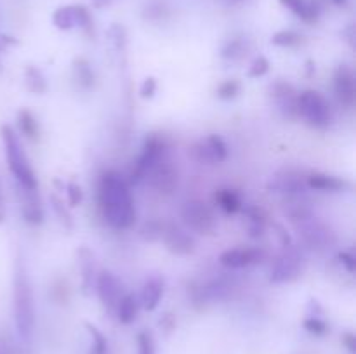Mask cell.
<instances>
[{
    "label": "cell",
    "instance_id": "cell-17",
    "mask_svg": "<svg viewBox=\"0 0 356 354\" xmlns=\"http://www.w3.org/2000/svg\"><path fill=\"white\" fill-rule=\"evenodd\" d=\"M273 96L277 99L278 108H280L282 113L289 118L298 117V96L294 87L289 85V83H275L273 87Z\"/></svg>",
    "mask_w": 356,
    "mask_h": 354
},
{
    "label": "cell",
    "instance_id": "cell-32",
    "mask_svg": "<svg viewBox=\"0 0 356 354\" xmlns=\"http://www.w3.org/2000/svg\"><path fill=\"white\" fill-rule=\"evenodd\" d=\"M268 71H270V61H268L266 58H263V56H259V58L252 62L249 71H247V76H249V78H259V76L266 75Z\"/></svg>",
    "mask_w": 356,
    "mask_h": 354
},
{
    "label": "cell",
    "instance_id": "cell-38",
    "mask_svg": "<svg viewBox=\"0 0 356 354\" xmlns=\"http://www.w3.org/2000/svg\"><path fill=\"white\" fill-rule=\"evenodd\" d=\"M139 92H141V97H145V99H152L156 92V80L153 78V76H148V78L143 82L141 90H139Z\"/></svg>",
    "mask_w": 356,
    "mask_h": 354
},
{
    "label": "cell",
    "instance_id": "cell-13",
    "mask_svg": "<svg viewBox=\"0 0 356 354\" xmlns=\"http://www.w3.org/2000/svg\"><path fill=\"white\" fill-rule=\"evenodd\" d=\"M160 236L163 238L167 250L176 255H190L195 252V239L179 226L169 224L165 229H162Z\"/></svg>",
    "mask_w": 356,
    "mask_h": 354
},
{
    "label": "cell",
    "instance_id": "cell-5",
    "mask_svg": "<svg viewBox=\"0 0 356 354\" xmlns=\"http://www.w3.org/2000/svg\"><path fill=\"white\" fill-rule=\"evenodd\" d=\"M181 217L186 228L197 235L211 236L218 231V217L214 210L202 200H190L183 205Z\"/></svg>",
    "mask_w": 356,
    "mask_h": 354
},
{
    "label": "cell",
    "instance_id": "cell-7",
    "mask_svg": "<svg viewBox=\"0 0 356 354\" xmlns=\"http://www.w3.org/2000/svg\"><path fill=\"white\" fill-rule=\"evenodd\" d=\"M298 229L306 245H308L309 248L316 250V252L329 250L330 246L336 245L337 242L336 233H334L325 222L318 221V219L313 217V215L302 219V221H298Z\"/></svg>",
    "mask_w": 356,
    "mask_h": 354
},
{
    "label": "cell",
    "instance_id": "cell-22",
    "mask_svg": "<svg viewBox=\"0 0 356 354\" xmlns=\"http://www.w3.org/2000/svg\"><path fill=\"white\" fill-rule=\"evenodd\" d=\"M216 203L226 212V214H236L243 208V200L236 189H219L216 191Z\"/></svg>",
    "mask_w": 356,
    "mask_h": 354
},
{
    "label": "cell",
    "instance_id": "cell-12",
    "mask_svg": "<svg viewBox=\"0 0 356 354\" xmlns=\"http://www.w3.org/2000/svg\"><path fill=\"white\" fill-rule=\"evenodd\" d=\"M97 295L104 307L115 311L118 301L125 295L124 283L111 271H101V274L97 276Z\"/></svg>",
    "mask_w": 356,
    "mask_h": 354
},
{
    "label": "cell",
    "instance_id": "cell-1",
    "mask_svg": "<svg viewBox=\"0 0 356 354\" xmlns=\"http://www.w3.org/2000/svg\"><path fill=\"white\" fill-rule=\"evenodd\" d=\"M101 214L115 229H131L136 222V205L127 180L117 172L108 170L101 176L97 191Z\"/></svg>",
    "mask_w": 356,
    "mask_h": 354
},
{
    "label": "cell",
    "instance_id": "cell-14",
    "mask_svg": "<svg viewBox=\"0 0 356 354\" xmlns=\"http://www.w3.org/2000/svg\"><path fill=\"white\" fill-rule=\"evenodd\" d=\"M334 90H336L337 99L341 104L351 108L355 104L356 96V83H355V73L348 65H341L334 73Z\"/></svg>",
    "mask_w": 356,
    "mask_h": 354
},
{
    "label": "cell",
    "instance_id": "cell-41",
    "mask_svg": "<svg viewBox=\"0 0 356 354\" xmlns=\"http://www.w3.org/2000/svg\"><path fill=\"white\" fill-rule=\"evenodd\" d=\"M3 219H6V200H3L2 184H0V222H3Z\"/></svg>",
    "mask_w": 356,
    "mask_h": 354
},
{
    "label": "cell",
    "instance_id": "cell-25",
    "mask_svg": "<svg viewBox=\"0 0 356 354\" xmlns=\"http://www.w3.org/2000/svg\"><path fill=\"white\" fill-rule=\"evenodd\" d=\"M17 125H19L21 132H23L28 139H31V141L38 139V134H40V130H38V121L30 111L21 110L19 113H17Z\"/></svg>",
    "mask_w": 356,
    "mask_h": 354
},
{
    "label": "cell",
    "instance_id": "cell-8",
    "mask_svg": "<svg viewBox=\"0 0 356 354\" xmlns=\"http://www.w3.org/2000/svg\"><path fill=\"white\" fill-rule=\"evenodd\" d=\"M302 267H305V259L299 253L298 248L292 245L285 246L284 253L275 260L273 267H271L270 281L273 283H289L301 276Z\"/></svg>",
    "mask_w": 356,
    "mask_h": 354
},
{
    "label": "cell",
    "instance_id": "cell-30",
    "mask_svg": "<svg viewBox=\"0 0 356 354\" xmlns=\"http://www.w3.org/2000/svg\"><path fill=\"white\" fill-rule=\"evenodd\" d=\"M302 326H305L309 333H313V335H325V333L329 332L327 323L323 321L322 318H318V316H309V318H306L305 321H302Z\"/></svg>",
    "mask_w": 356,
    "mask_h": 354
},
{
    "label": "cell",
    "instance_id": "cell-10",
    "mask_svg": "<svg viewBox=\"0 0 356 354\" xmlns=\"http://www.w3.org/2000/svg\"><path fill=\"white\" fill-rule=\"evenodd\" d=\"M146 180H149V186L162 194H172L177 189L179 184V172L176 165L172 163L169 155L163 156L146 176Z\"/></svg>",
    "mask_w": 356,
    "mask_h": 354
},
{
    "label": "cell",
    "instance_id": "cell-29",
    "mask_svg": "<svg viewBox=\"0 0 356 354\" xmlns=\"http://www.w3.org/2000/svg\"><path fill=\"white\" fill-rule=\"evenodd\" d=\"M75 75H76V78H79L80 85L82 87H92L94 85V71L86 59H79V61L75 62Z\"/></svg>",
    "mask_w": 356,
    "mask_h": 354
},
{
    "label": "cell",
    "instance_id": "cell-42",
    "mask_svg": "<svg viewBox=\"0 0 356 354\" xmlns=\"http://www.w3.org/2000/svg\"><path fill=\"white\" fill-rule=\"evenodd\" d=\"M111 0H94V6L96 7H104V6H108V3H110Z\"/></svg>",
    "mask_w": 356,
    "mask_h": 354
},
{
    "label": "cell",
    "instance_id": "cell-34",
    "mask_svg": "<svg viewBox=\"0 0 356 354\" xmlns=\"http://www.w3.org/2000/svg\"><path fill=\"white\" fill-rule=\"evenodd\" d=\"M66 189V198H68V203L72 205V207H76V205L82 203V187L79 186L76 183H68L65 186Z\"/></svg>",
    "mask_w": 356,
    "mask_h": 354
},
{
    "label": "cell",
    "instance_id": "cell-16",
    "mask_svg": "<svg viewBox=\"0 0 356 354\" xmlns=\"http://www.w3.org/2000/svg\"><path fill=\"white\" fill-rule=\"evenodd\" d=\"M163 290H165V283L160 276H152L145 281L141 290V297H139V305L146 311H155L159 307L160 301L163 297Z\"/></svg>",
    "mask_w": 356,
    "mask_h": 354
},
{
    "label": "cell",
    "instance_id": "cell-31",
    "mask_svg": "<svg viewBox=\"0 0 356 354\" xmlns=\"http://www.w3.org/2000/svg\"><path fill=\"white\" fill-rule=\"evenodd\" d=\"M238 92H240L238 80H225V82L218 87V97H221V99H233V97L238 96Z\"/></svg>",
    "mask_w": 356,
    "mask_h": 354
},
{
    "label": "cell",
    "instance_id": "cell-23",
    "mask_svg": "<svg viewBox=\"0 0 356 354\" xmlns=\"http://www.w3.org/2000/svg\"><path fill=\"white\" fill-rule=\"evenodd\" d=\"M52 23L59 30H72L76 26V10L75 6H63L52 14Z\"/></svg>",
    "mask_w": 356,
    "mask_h": 354
},
{
    "label": "cell",
    "instance_id": "cell-35",
    "mask_svg": "<svg viewBox=\"0 0 356 354\" xmlns=\"http://www.w3.org/2000/svg\"><path fill=\"white\" fill-rule=\"evenodd\" d=\"M51 203H52V207H54L56 214H58L59 219H61L63 224H66V226H68V228H72V226H73L72 215L68 214V210H66V208H65L63 201L59 200V198L56 196V194H52V196H51Z\"/></svg>",
    "mask_w": 356,
    "mask_h": 354
},
{
    "label": "cell",
    "instance_id": "cell-19",
    "mask_svg": "<svg viewBox=\"0 0 356 354\" xmlns=\"http://www.w3.org/2000/svg\"><path fill=\"white\" fill-rule=\"evenodd\" d=\"M285 7L306 23H315L320 16L318 0H280Z\"/></svg>",
    "mask_w": 356,
    "mask_h": 354
},
{
    "label": "cell",
    "instance_id": "cell-21",
    "mask_svg": "<svg viewBox=\"0 0 356 354\" xmlns=\"http://www.w3.org/2000/svg\"><path fill=\"white\" fill-rule=\"evenodd\" d=\"M245 217H247V231L250 236L257 238V236H263L266 231V226L270 224L268 221L266 210H263L261 207H249L245 208Z\"/></svg>",
    "mask_w": 356,
    "mask_h": 354
},
{
    "label": "cell",
    "instance_id": "cell-20",
    "mask_svg": "<svg viewBox=\"0 0 356 354\" xmlns=\"http://www.w3.org/2000/svg\"><path fill=\"white\" fill-rule=\"evenodd\" d=\"M139 312V301L132 294H125L124 297L118 301L117 307H115V314L122 325H131L134 319L138 318Z\"/></svg>",
    "mask_w": 356,
    "mask_h": 354
},
{
    "label": "cell",
    "instance_id": "cell-27",
    "mask_svg": "<svg viewBox=\"0 0 356 354\" xmlns=\"http://www.w3.org/2000/svg\"><path fill=\"white\" fill-rule=\"evenodd\" d=\"M86 328L90 335V354H108V340L101 330L90 323H86Z\"/></svg>",
    "mask_w": 356,
    "mask_h": 354
},
{
    "label": "cell",
    "instance_id": "cell-36",
    "mask_svg": "<svg viewBox=\"0 0 356 354\" xmlns=\"http://www.w3.org/2000/svg\"><path fill=\"white\" fill-rule=\"evenodd\" d=\"M243 52H245V47H243V40H232L225 49H222V56L229 59L242 58Z\"/></svg>",
    "mask_w": 356,
    "mask_h": 354
},
{
    "label": "cell",
    "instance_id": "cell-11",
    "mask_svg": "<svg viewBox=\"0 0 356 354\" xmlns=\"http://www.w3.org/2000/svg\"><path fill=\"white\" fill-rule=\"evenodd\" d=\"M266 253L257 246H236L228 248L219 255V262L228 269H242V267L254 266V264L263 262Z\"/></svg>",
    "mask_w": 356,
    "mask_h": 354
},
{
    "label": "cell",
    "instance_id": "cell-40",
    "mask_svg": "<svg viewBox=\"0 0 356 354\" xmlns=\"http://www.w3.org/2000/svg\"><path fill=\"white\" fill-rule=\"evenodd\" d=\"M355 342H356V340H355V335H353V333H350V332L344 333V335H343V344H344V346L348 347V349L351 351V353H355V351H356Z\"/></svg>",
    "mask_w": 356,
    "mask_h": 354
},
{
    "label": "cell",
    "instance_id": "cell-28",
    "mask_svg": "<svg viewBox=\"0 0 356 354\" xmlns=\"http://www.w3.org/2000/svg\"><path fill=\"white\" fill-rule=\"evenodd\" d=\"M302 42V37L294 30H282L271 37V44L278 45V47H294Z\"/></svg>",
    "mask_w": 356,
    "mask_h": 354
},
{
    "label": "cell",
    "instance_id": "cell-33",
    "mask_svg": "<svg viewBox=\"0 0 356 354\" xmlns=\"http://www.w3.org/2000/svg\"><path fill=\"white\" fill-rule=\"evenodd\" d=\"M138 354H155V340L152 333L141 332L138 335Z\"/></svg>",
    "mask_w": 356,
    "mask_h": 354
},
{
    "label": "cell",
    "instance_id": "cell-3",
    "mask_svg": "<svg viewBox=\"0 0 356 354\" xmlns=\"http://www.w3.org/2000/svg\"><path fill=\"white\" fill-rule=\"evenodd\" d=\"M0 134H2L7 167H9L10 174L16 179L17 186L26 187V189H37V176H35L33 167H31L30 160H28L26 153H24L19 137L16 135L14 128L9 127V125H2Z\"/></svg>",
    "mask_w": 356,
    "mask_h": 354
},
{
    "label": "cell",
    "instance_id": "cell-9",
    "mask_svg": "<svg viewBox=\"0 0 356 354\" xmlns=\"http://www.w3.org/2000/svg\"><path fill=\"white\" fill-rule=\"evenodd\" d=\"M188 155L197 163H207V165H216L228 158V146L225 139L218 134H211L205 139L195 142L190 148Z\"/></svg>",
    "mask_w": 356,
    "mask_h": 354
},
{
    "label": "cell",
    "instance_id": "cell-24",
    "mask_svg": "<svg viewBox=\"0 0 356 354\" xmlns=\"http://www.w3.org/2000/svg\"><path fill=\"white\" fill-rule=\"evenodd\" d=\"M79 266H80V273H82L83 288H89L94 280V255L87 248H80Z\"/></svg>",
    "mask_w": 356,
    "mask_h": 354
},
{
    "label": "cell",
    "instance_id": "cell-37",
    "mask_svg": "<svg viewBox=\"0 0 356 354\" xmlns=\"http://www.w3.org/2000/svg\"><path fill=\"white\" fill-rule=\"evenodd\" d=\"M75 10H76V26L89 31L90 28H92V17H90L89 10H87L83 6H75Z\"/></svg>",
    "mask_w": 356,
    "mask_h": 354
},
{
    "label": "cell",
    "instance_id": "cell-18",
    "mask_svg": "<svg viewBox=\"0 0 356 354\" xmlns=\"http://www.w3.org/2000/svg\"><path fill=\"white\" fill-rule=\"evenodd\" d=\"M306 186L315 191H327V193L330 191V193H336V191L346 189L350 186V183L337 176H330V174L313 172L306 177Z\"/></svg>",
    "mask_w": 356,
    "mask_h": 354
},
{
    "label": "cell",
    "instance_id": "cell-4",
    "mask_svg": "<svg viewBox=\"0 0 356 354\" xmlns=\"http://www.w3.org/2000/svg\"><path fill=\"white\" fill-rule=\"evenodd\" d=\"M298 117L305 118L312 127L325 128L332 121V108L318 90H302L298 96Z\"/></svg>",
    "mask_w": 356,
    "mask_h": 354
},
{
    "label": "cell",
    "instance_id": "cell-2",
    "mask_svg": "<svg viewBox=\"0 0 356 354\" xmlns=\"http://www.w3.org/2000/svg\"><path fill=\"white\" fill-rule=\"evenodd\" d=\"M14 323L16 332L23 342H30L35 328V298L30 278L21 262L14 271Z\"/></svg>",
    "mask_w": 356,
    "mask_h": 354
},
{
    "label": "cell",
    "instance_id": "cell-26",
    "mask_svg": "<svg viewBox=\"0 0 356 354\" xmlns=\"http://www.w3.org/2000/svg\"><path fill=\"white\" fill-rule=\"evenodd\" d=\"M24 80H26V87L31 92L42 94L47 90V82H45L44 75L38 68L35 66H28L26 71H24Z\"/></svg>",
    "mask_w": 356,
    "mask_h": 354
},
{
    "label": "cell",
    "instance_id": "cell-39",
    "mask_svg": "<svg viewBox=\"0 0 356 354\" xmlns=\"http://www.w3.org/2000/svg\"><path fill=\"white\" fill-rule=\"evenodd\" d=\"M339 260H341V264H344V266H346V269L350 271V273H355V257L351 255L350 252H341Z\"/></svg>",
    "mask_w": 356,
    "mask_h": 354
},
{
    "label": "cell",
    "instance_id": "cell-43",
    "mask_svg": "<svg viewBox=\"0 0 356 354\" xmlns=\"http://www.w3.org/2000/svg\"><path fill=\"white\" fill-rule=\"evenodd\" d=\"M330 2H332V3H336L337 7H343V6H346V3H348V0H330Z\"/></svg>",
    "mask_w": 356,
    "mask_h": 354
},
{
    "label": "cell",
    "instance_id": "cell-15",
    "mask_svg": "<svg viewBox=\"0 0 356 354\" xmlns=\"http://www.w3.org/2000/svg\"><path fill=\"white\" fill-rule=\"evenodd\" d=\"M17 189L23 194V198H21V214H23L24 221L33 226L42 224L45 214L40 198L37 194V189H26V187L21 186H17Z\"/></svg>",
    "mask_w": 356,
    "mask_h": 354
},
{
    "label": "cell",
    "instance_id": "cell-6",
    "mask_svg": "<svg viewBox=\"0 0 356 354\" xmlns=\"http://www.w3.org/2000/svg\"><path fill=\"white\" fill-rule=\"evenodd\" d=\"M165 155H169V151H167V144L165 141H163V137L155 134L146 137L141 155L136 160L134 167H132L131 170V183L138 184L139 180L146 179L149 170H152Z\"/></svg>",
    "mask_w": 356,
    "mask_h": 354
}]
</instances>
